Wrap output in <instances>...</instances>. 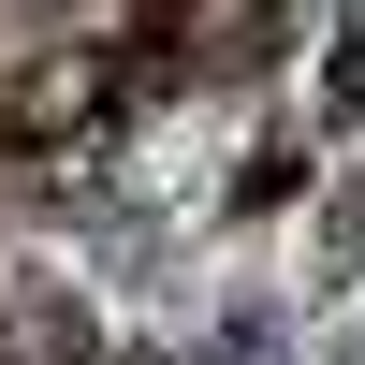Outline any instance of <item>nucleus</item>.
I'll return each instance as SVG.
<instances>
[{
  "label": "nucleus",
  "mask_w": 365,
  "mask_h": 365,
  "mask_svg": "<svg viewBox=\"0 0 365 365\" xmlns=\"http://www.w3.org/2000/svg\"><path fill=\"white\" fill-rule=\"evenodd\" d=\"M117 365H161V351H117Z\"/></svg>",
  "instance_id": "1"
}]
</instances>
